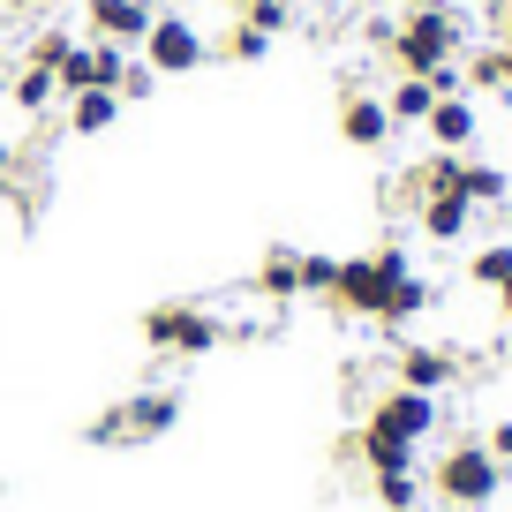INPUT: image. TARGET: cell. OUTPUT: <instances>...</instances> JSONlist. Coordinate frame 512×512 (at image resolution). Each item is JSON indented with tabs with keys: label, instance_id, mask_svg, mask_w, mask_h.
<instances>
[{
	"label": "cell",
	"instance_id": "cell-1",
	"mask_svg": "<svg viewBox=\"0 0 512 512\" xmlns=\"http://www.w3.org/2000/svg\"><path fill=\"white\" fill-rule=\"evenodd\" d=\"M324 302H332L339 317H369V324H384V332H400V324H415L422 309L437 302V287L415 272V256H407L400 241H384V249L339 256V279H332Z\"/></svg>",
	"mask_w": 512,
	"mask_h": 512
},
{
	"label": "cell",
	"instance_id": "cell-2",
	"mask_svg": "<svg viewBox=\"0 0 512 512\" xmlns=\"http://www.w3.org/2000/svg\"><path fill=\"white\" fill-rule=\"evenodd\" d=\"M430 490L445 497L452 512H482L490 497H505V467H497V452L482 445V437H452L430 460Z\"/></svg>",
	"mask_w": 512,
	"mask_h": 512
},
{
	"label": "cell",
	"instance_id": "cell-3",
	"mask_svg": "<svg viewBox=\"0 0 512 512\" xmlns=\"http://www.w3.org/2000/svg\"><path fill=\"white\" fill-rule=\"evenodd\" d=\"M384 53H392L400 76H430V68L460 61V8H415V16H400L392 38H384Z\"/></svg>",
	"mask_w": 512,
	"mask_h": 512
},
{
	"label": "cell",
	"instance_id": "cell-4",
	"mask_svg": "<svg viewBox=\"0 0 512 512\" xmlns=\"http://www.w3.org/2000/svg\"><path fill=\"white\" fill-rule=\"evenodd\" d=\"M226 339V324L211 317L204 302H159V309H144V347H159V354H211Z\"/></svg>",
	"mask_w": 512,
	"mask_h": 512
},
{
	"label": "cell",
	"instance_id": "cell-5",
	"mask_svg": "<svg viewBox=\"0 0 512 512\" xmlns=\"http://www.w3.org/2000/svg\"><path fill=\"white\" fill-rule=\"evenodd\" d=\"M144 68L151 76H196V68L211 61V38L196 31L189 16H174V8H159V16H151V31H144Z\"/></svg>",
	"mask_w": 512,
	"mask_h": 512
},
{
	"label": "cell",
	"instance_id": "cell-6",
	"mask_svg": "<svg viewBox=\"0 0 512 512\" xmlns=\"http://www.w3.org/2000/svg\"><path fill=\"white\" fill-rule=\"evenodd\" d=\"M369 422L392 437H407V445H430L437 437V400L430 392H407V384H392V392H377L369 400Z\"/></svg>",
	"mask_w": 512,
	"mask_h": 512
},
{
	"label": "cell",
	"instance_id": "cell-7",
	"mask_svg": "<svg viewBox=\"0 0 512 512\" xmlns=\"http://www.w3.org/2000/svg\"><path fill=\"white\" fill-rule=\"evenodd\" d=\"M151 16H159V0H83V23H91V38H106V46H144Z\"/></svg>",
	"mask_w": 512,
	"mask_h": 512
},
{
	"label": "cell",
	"instance_id": "cell-8",
	"mask_svg": "<svg viewBox=\"0 0 512 512\" xmlns=\"http://www.w3.org/2000/svg\"><path fill=\"white\" fill-rule=\"evenodd\" d=\"M339 144L347 151H384L392 144V113H384V98L377 91H339Z\"/></svg>",
	"mask_w": 512,
	"mask_h": 512
},
{
	"label": "cell",
	"instance_id": "cell-9",
	"mask_svg": "<svg viewBox=\"0 0 512 512\" xmlns=\"http://www.w3.org/2000/svg\"><path fill=\"white\" fill-rule=\"evenodd\" d=\"M422 136H430V151H467L482 136V106L467 91H452V98H437L430 106V121H422Z\"/></svg>",
	"mask_w": 512,
	"mask_h": 512
},
{
	"label": "cell",
	"instance_id": "cell-10",
	"mask_svg": "<svg viewBox=\"0 0 512 512\" xmlns=\"http://www.w3.org/2000/svg\"><path fill=\"white\" fill-rule=\"evenodd\" d=\"M452 377H460V354H452V347H430V339L400 347V384H407V392H430V400H437Z\"/></svg>",
	"mask_w": 512,
	"mask_h": 512
},
{
	"label": "cell",
	"instance_id": "cell-11",
	"mask_svg": "<svg viewBox=\"0 0 512 512\" xmlns=\"http://www.w3.org/2000/svg\"><path fill=\"white\" fill-rule=\"evenodd\" d=\"M415 226L430 241H467V226H475V204H467L460 189H430V196H415Z\"/></svg>",
	"mask_w": 512,
	"mask_h": 512
},
{
	"label": "cell",
	"instance_id": "cell-12",
	"mask_svg": "<svg viewBox=\"0 0 512 512\" xmlns=\"http://www.w3.org/2000/svg\"><path fill=\"white\" fill-rule=\"evenodd\" d=\"M128 407V445H151V437H166L181 422V392H136Z\"/></svg>",
	"mask_w": 512,
	"mask_h": 512
},
{
	"label": "cell",
	"instance_id": "cell-13",
	"mask_svg": "<svg viewBox=\"0 0 512 512\" xmlns=\"http://www.w3.org/2000/svg\"><path fill=\"white\" fill-rule=\"evenodd\" d=\"M256 294H264V302H294V294H302V249L279 241V249L256 256Z\"/></svg>",
	"mask_w": 512,
	"mask_h": 512
},
{
	"label": "cell",
	"instance_id": "cell-14",
	"mask_svg": "<svg viewBox=\"0 0 512 512\" xmlns=\"http://www.w3.org/2000/svg\"><path fill=\"white\" fill-rule=\"evenodd\" d=\"M452 189H460L475 211H497V204L512 196V174H505V166H490V159H467V151H460V181H452Z\"/></svg>",
	"mask_w": 512,
	"mask_h": 512
},
{
	"label": "cell",
	"instance_id": "cell-15",
	"mask_svg": "<svg viewBox=\"0 0 512 512\" xmlns=\"http://www.w3.org/2000/svg\"><path fill=\"white\" fill-rule=\"evenodd\" d=\"M68 106V136H106L113 121H121V98L113 91H76V98H61Z\"/></svg>",
	"mask_w": 512,
	"mask_h": 512
},
{
	"label": "cell",
	"instance_id": "cell-16",
	"mask_svg": "<svg viewBox=\"0 0 512 512\" xmlns=\"http://www.w3.org/2000/svg\"><path fill=\"white\" fill-rule=\"evenodd\" d=\"M430 106H437L430 76H400L392 91H384V113H392V128H422V121H430Z\"/></svg>",
	"mask_w": 512,
	"mask_h": 512
},
{
	"label": "cell",
	"instance_id": "cell-17",
	"mask_svg": "<svg viewBox=\"0 0 512 512\" xmlns=\"http://www.w3.org/2000/svg\"><path fill=\"white\" fill-rule=\"evenodd\" d=\"M211 53H219V61H234V68H256L264 53H272V31H256L249 16H234V23H226V38H219Z\"/></svg>",
	"mask_w": 512,
	"mask_h": 512
},
{
	"label": "cell",
	"instance_id": "cell-18",
	"mask_svg": "<svg viewBox=\"0 0 512 512\" xmlns=\"http://www.w3.org/2000/svg\"><path fill=\"white\" fill-rule=\"evenodd\" d=\"M8 98H16V113H46V106H61V83H53V68H31V61H23L16 83H8Z\"/></svg>",
	"mask_w": 512,
	"mask_h": 512
},
{
	"label": "cell",
	"instance_id": "cell-19",
	"mask_svg": "<svg viewBox=\"0 0 512 512\" xmlns=\"http://www.w3.org/2000/svg\"><path fill=\"white\" fill-rule=\"evenodd\" d=\"M467 279H475L482 294H497V287L512 279V241H490V249H475V256H467Z\"/></svg>",
	"mask_w": 512,
	"mask_h": 512
},
{
	"label": "cell",
	"instance_id": "cell-20",
	"mask_svg": "<svg viewBox=\"0 0 512 512\" xmlns=\"http://www.w3.org/2000/svg\"><path fill=\"white\" fill-rule=\"evenodd\" d=\"M369 497H377L384 512H400V505H422V482H415V467H400V475H369Z\"/></svg>",
	"mask_w": 512,
	"mask_h": 512
},
{
	"label": "cell",
	"instance_id": "cell-21",
	"mask_svg": "<svg viewBox=\"0 0 512 512\" xmlns=\"http://www.w3.org/2000/svg\"><path fill=\"white\" fill-rule=\"evenodd\" d=\"M68 46H76V38H68L61 23H46V31L23 46V61H31V68H61V61H68Z\"/></svg>",
	"mask_w": 512,
	"mask_h": 512
},
{
	"label": "cell",
	"instance_id": "cell-22",
	"mask_svg": "<svg viewBox=\"0 0 512 512\" xmlns=\"http://www.w3.org/2000/svg\"><path fill=\"white\" fill-rule=\"evenodd\" d=\"M332 279H339V256L302 249V294H332Z\"/></svg>",
	"mask_w": 512,
	"mask_h": 512
},
{
	"label": "cell",
	"instance_id": "cell-23",
	"mask_svg": "<svg viewBox=\"0 0 512 512\" xmlns=\"http://www.w3.org/2000/svg\"><path fill=\"white\" fill-rule=\"evenodd\" d=\"M91 445H128V407H121V400L91 422Z\"/></svg>",
	"mask_w": 512,
	"mask_h": 512
},
{
	"label": "cell",
	"instance_id": "cell-24",
	"mask_svg": "<svg viewBox=\"0 0 512 512\" xmlns=\"http://www.w3.org/2000/svg\"><path fill=\"white\" fill-rule=\"evenodd\" d=\"M151 91H159V76H151V68H144V53H136V61H128V76H121V91H113V98L128 106V98H151Z\"/></svg>",
	"mask_w": 512,
	"mask_h": 512
},
{
	"label": "cell",
	"instance_id": "cell-25",
	"mask_svg": "<svg viewBox=\"0 0 512 512\" xmlns=\"http://www.w3.org/2000/svg\"><path fill=\"white\" fill-rule=\"evenodd\" d=\"M482 23H490L497 46H512V0H490V8H482Z\"/></svg>",
	"mask_w": 512,
	"mask_h": 512
},
{
	"label": "cell",
	"instance_id": "cell-26",
	"mask_svg": "<svg viewBox=\"0 0 512 512\" xmlns=\"http://www.w3.org/2000/svg\"><path fill=\"white\" fill-rule=\"evenodd\" d=\"M482 445H490V452H497V467H505V475H512V422H497V430L482 437Z\"/></svg>",
	"mask_w": 512,
	"mask_h": 512
},
{
	"label": "cell",
	"instance_id": "cell-27",
	"mask_svg": "<svg viewBox=\"0 0 512 512\" xmlns=\"http://www.w3.org/2000/svg\"><path fill=\"white\" fill-rule=\"evenodd\" d=\"M490 68H497V91L512 98V46H490Z\"/></svg>",
	"mask_w": 512,
	"mask_h": 512
},
{
	"label": "cell",
	"instance_id": "cell-28",
	"mask_svg": "<svg viewBox=\"0 0 512 512\" xmlns=\"http://www.w3.org/2000/svg\"><path fill=\"white\" fill-rule=\"evenodd\" d=\"M400 16H415V8H460V0H392Z\"/></svg>",
	"mask_w": 512,
	"mask_h": 512
},
{
	"label": "cell",
	"instance_id": "cell-29",
	"mask_svg": "<svg viewBox=\"0 0 512 512\" xmlns=\"http://www.w3.org/2000/svg\"><path fill=\"white\" fill-rule=\"evenodd\" d=\"M8 16H38V8H53V0H0Z\"/></svg>",
	"mask_w": 512,
	"mask_h": 512
},
{
	"label": "cell",
	"instance_id": "cell-30",
	"mask_svg": "<svg viewBox=\"0 0 512 512\" xmlns=\"http://www.w3.org/2000/svg\"><path fill=\"white\" fill-rule=\"evenodd\" d=\"M497 309H505V324H512V279H505V287H497Z\"/></svg>",
	"mask_w": 512,
	"mask_h": 512
},
{
	"label": "cell",
	"instance_id": "cell-31",
	"mask_svg": "<svg viewBox=\"0 0 512 512\" xmlns=\"http://www.w3.org/2000/svg\"><path fill=\"white\" fill-rule=\"evenodd\" d=\"M8 166H16V151H8V136H0V181H8Z\"/></svg>",
	"mask_w": 512,
	"mask_h": 512
},
{
	"label": "cell",
	"instance_id": "cell-32",
	"mask_svg": "<svg viewBox=\"0 0 512 512\" xmlns=\"http://www.w3.org/2000/svg\"><path fill=\"white\" fill-rule=\"evenodd\" d=\"M249 8H264V0H234V16H249Z\"/></svg>",
	"mask_w": 512,
	"mask_h": 512
},
{
	"label": "cell",
	"instance_id": "cell-33",
	"mask_svg": "<svg viewBox=\"0 0 512 512\" xmlns=\"http://www.w3.org/2000/svg\"><path fill=\"white\" fill-rule=\"evenodd\" d=\"M400 512H430V505H400Z\"/></svg>",
	"mask_w": 512,
	"mask_h": 512
}]
</instances>
